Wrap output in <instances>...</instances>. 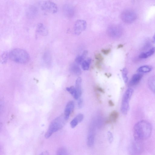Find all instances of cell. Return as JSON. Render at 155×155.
Here are the masks:
<instances>
[{"label":"cell","instance_id":"obj_23","mask_svg":"<svg viewBox=\"0 0 155 155\" xmlns=\"http://www.w3.org/2000/svg\"><path fill=\"white\" fill-rule=\"evenodd\" d=\"M128 72L127 69L124 68L122 71V74L124 81L125 83H127L128 80Z\"/></svg>","mask_w":155,"mask_h":155},{"label":"cell","instance_id":"obj_12","mask_svg":"<svg viewBox=\"0 0 155 155\" xmlns=\"http://www.w3.org/2000/svg\"><path fill=\"white\" fill-rule=\"evenodd\" d=\"M95 133L93 128L91 129L87 138V144L90 147L93 146L94 143Z\"/></svg>","mask_w":155,"mask_h":155},{"label":"cell","instance_id":"obj_19","mask_svg":"<svg viewBox=\"0 0 155 155\" xmlns=\"http://www.w3.org/2000/svg\"><path fill=\"white\" fill-rule=\"evenodd\" d=\"M81 79L80 77H79L76 81L75 88L78 94L79 97L81 96L82 94V90L81 89Z\"/></svg>","mask_w":155,"mask_h":155},{"label":"cell","instance_id":"obj_6","mask_svg":"<svg viewBox=\"0 0 155 155\" xmlns=\"http://www.w3.org/2000/svg\"><path fill=\"white\" fill-rule=\"evenodd\" d=\"M107 32L111 38H118L122 34L123 29L121 26L118 25H112L108 27Z\"/></svg>","mask_w":155,"mask_h":155},{"label":"cell","instance_id":"obj_32","mask_svg":"<svg viewBox=\"0 0 155 155\" xmlns=\"http://www.w3.org/2000/svg\"><path fill=\"white\" fill-rule=\"evenodd\" d=\"M101 52H102L105 55H107L109 54L111 52V49L109 48L107 49H103L101 50Z\"/></svg>","mask_w":155,"mask_h":155},{"label":"cell","instance_id":"obj_25","mask_svg":"<svg viewBox=\"0 0 155 155\" xmlns=\"http://www.w3.org/2000/svg\"><path fill=\"white\" fill-rule=\"evenodd\" d=\"M79 123L78 121L75 118L72 119L70 123V125L72 128H75Z\"/></svg>","mask_w":155,"mask_h":155},{"label":"cell","instance_id":"obj_34","mask_svg":"<svg viewBox=\"0 0 155 155\" xmlns=\"http://www.w3.org/2000/svg\"><path fill=\"white\" fill-rule=\"evenodd\" d=\"M109 105L111 107H113L115 106V104L111 100H109L108 101Z\"/></svg>","mask_w":155,"mask_h":155},{"label":"cell","instance_id":"obj_4","mask_svg":"<svg viewBox=\"0 0 155 155\" xmlns=\"http://www.w3.org/2000/svg\"><path fill=\"white\" fill-rule=\"evenodd\" d=\"M133 90L129 88L126 91L122 99L121 111L123 114L127 115L129 109V102L133 93Z\"/></svg>","mask_w":155,"mask_h":155},{"label":"cell","instance_id":"obj_21","mask_svg":"<svg viewBox=\"0 0 155 155\" xmlns=\"http://www.w3.org/2000/svg\"><path fill=\"white\" fill-rule=\"evenodd\" d=\"M152 70L151 67L149 66H144L140 67L137 72L140 73H146L151 72Z\"/></svg>","mask_w":155,"mask_h":155},{"label":"cell","instance_id":"obj_8","mask_svg":"<svg viewBox=\"0 0 155 155\" xmlns=\"http://www.w3.org/2000/svg\"><path fill=\"white\" fill-rule=\"evenodd\" d=\"M87 27L86 22L83 20H78L75 22L74 31L76 34L79 35L85 30Z\"/></svg>","mask_w":155,"mask_h":155},{"label":"cell","instance_id":"obj_5","mask_svg":"<svg viewBox=\"0 0 155 155\" xmlns=\"http://www.w3.org/2000/svg\"><path fill=\"white\" fill-rule=\"evenodd\" d=\"M137 15L134 12L127 10L124 11L121 15V18L125 23L128 24L132 23L137 19Z\"/></svg>","mask_w":155,"mask_h":155},{"label":"cell","instance_id":"obj_36","mask_svg":"<svg viewBox=\"0 0 155 155\" xmlns=\"http://www.w3.org/2000/svg\"><path fill=\"white\" fill-rule=\"evenodd\" d=\"M152 40L153 43H155V33L153 37Z\"/></svg>","mask_w":155,"mask_h":155},{"label":"cell","instance_id":"obj_31","mask_svg":"<svg viewBox=\"0 0 155 155\" xmlns=\"http://www.w3.org/2000/svg\"><path fill=\"white\" fill-rule=\"evenodd\" d=\"M95 91H99L100 93H105V91L103 89L101 88V87L99 86H96L95 87Z\"/></svg>","mask_w":155,"mask_h":155},{"label":"cell","instance_id":"obj_17","mask_svg":"<svg viewBox=\"0 0 155 155\" xmlns=\"http://www.w3.org/2000/svg\"><path fill=\"white\" fill-rule=\"evenodd\" d=\"M70 70L73 74L76 76H79L81 74V70L77 64H73L70 67Z\"/></svg>","mask_w":155,"mask_h":155},{"label":"cell","instance_id":"obj_16","mask_svg":"<svg viewBox=\"0 0 155 155\" xmlns=\"http://www.w3.org/2000/svg\"><path fill=\"white\" fill-rule=\"evenodd\" d=\"M66 90L69 92L75 99L78 100L80 98L77 93L75 87L74 86L67 87L66 88Z\"/></svg>","mask_w":155,"mask_h":155},{"label":"cell","instance_id":"obj_18","mask_svg":"<svg viewBox=\"0 0 155 155\" xmlns=\"http://www.w3.org/2000/svg\"><path fill=\"white\" fill-rule=\"evenodd\" d=\"M37 32L42 36H46L48 33L47 29L41 23L38 24L37 26Z\"/></svg>","mask_w":155,"mask_h":155},{"label":"cell","instance_id":"obj_33","mask_svg":"<svg viewBox=\"0 0 155 155\" xmlns=\"http://www.w3.org/2000/svg\"><path fill=\"white\" fill-rule=\"evenodd\" d=\"M101 63L100 62L96 61L95 63V66L98 69H100L101 68Z\"/></svg>","mask_w":155,"mask_h":155},{"label":"cell","instance_id":"obj_22","mask_svg":"<svg viewBox=\"0 0 155 155\" xmlns=\"http://www.w3.org/2000/svg\"><path fill=\"white\" fill-rule=\"evenodd\" d=\"M91 62V60L90 59H88L87 60L84 61L81 64L82 69L84 70H88Z\"/></svg>","mask_w":155,"mask_h":155},{"label":"cell","instance_id":"obj_28","mask_svg":"<svg viewBox=\"0 0 155 155\" xmlns=\"http://www.w3.org/2000/svg\"><path fill=\"white\" fill-rule=\"evenodd\" d=\"M75 118L78 121L79 123L83 121L84 119V116L82 114H79L76 116Z\"/></svg>","mask_w":155,"mask_h":155},{"label":"cell","instance_id":"obj_1","mask_svg":"<svg viewBox=\"0 0 155 155\" xmlns=\"http://www.w3.org/2000/svg\"><path fill=\"white\" fill-rule=\"evenodd\" d=\"M151 124L148 121L143 120L139 121L134 126L133 135L135 140L142 141L149 138L152 132Z\"/></svg>","mask_w":155,"mask_h":155},{"label":"cell","instance_id":"obj_35","mask_svg":"<svg viewBox=\"0 0 155 155\" xmlns=\"http://www.w3.org/2000/svg\"><path fill=\"white\" fill-rule=\"evenodd\" d=\"M96 98H97V99H98V100L100 101V95L99 94V93H96Z\"/></svg>","mask_w":155,"mask_h":155},{"label":"cell","instance_id":"obj_30","mask_svg":"<svg viewBox=\"0 0 155 155\" xmlns=\"http://www.w3.org/2000/svg\"><path fill=\"white\" fill-rule=\"evenodd\" d=\"M83 100L81 98H80L78 99V107L79 109H81L83 105Z\"/></svg>","mask_w":155,"mask_h":155},{"label":"cell","instance_id":"obj_10","mask_svg":"<svg viewBox=\"0 0 155 155\" xmlns=\"http://www.w3.org/2000/svg\"><path fill=\"white\" fill-rule=\"evenodd\" d=\"M74 103L72 101H70L66 105L64 114L65 118L66 121L69 119L71 114L74 109Z\"/></svg>","mask_w":155,"mask_h":155},{"label":"cell","instance_id":"obj_29","mask_svg":"<svg viewBox=\"0 0 155 155\" xmlns=\"http://www.w3.org/2000/svg\"><path fill=\"white\" fill-rule=\"evenodd\" d=\"M107 135L109 142L110 143H112L113 140V137L112 133L109 131L108 132Z\"/></svg>","mask_w":155,"mask_h":155},{"label":"cell","instance_id":"obj_7","mask_svg":"<svg viewBox=\"0 0 155 155\" xmlns=\"http://www.w3.org/2000/svg\"><path fill=\"white\" fill-rule=\"evenodd\" d=\"M42 8L43 10L51 14L55 13L58 11L56 5L50 1H47L43 3Z\"/></svg>","mask_w":155,"mask_h":155},{"label":"cell","instance_id":"obj_37","mask_svg":"<svg viewBox=\"0 0 155 155\" xmlns=\"http://www.w3.org/2000/svg\"><path fill=\"white\" fill-rule=\"evenodd\" d=\"M123 47V45H122L120 44V45H119L118 46V48H122Z\"/></svg>","mask_w":155,"mask_h":155},{"label":"cell","instance_id":"obj_14","mask_svg":"<svg viewBox=\"0 0 155 155\" xmlns=\"http://www.w3.org/2000/svg\"><path fill=\"white\" fill-rule=\"evenodd\" d=\"M155 52V47H153L148 51L140 54L139 58L142 59H145L153 55Z\"/></svg>","mask_w":155,"mask_h":155},{"label":"cell","instance_id":"obj_11","mask_svg":"<svg viewBox=\"0 0 155 155\" xmlns=\"http://www.w3.org/2000/svg\"><path fill=\"white\" fill-rule=\"evenodd\" d=\"M119 113L117 111H113L110 114L109 117L105 121V123L111 124L116 123L119 118Z\"/></svg>","mask_w":155,"mask_h":155},{"label":"cell","instance_id":"obj_15","mask_svg":"<svg viewBox=\"0 0 155 155\" xmlns=\"http://www.w3.org/2000/svg\"><path fill=\"white\" fill-rule=\"evenodd\" d=\"M148 85L150 90L155 93V76L149 78L148 80Z\"/></svg>","mask_w":155,"mask_h":155},{"label":"cell","instance_id":"obj_2","mask_svg":"<svg viewBox=\"0 0 155 155\" xmlns=\"http://www.w3.org/2000/svg\"><path fill=\"white\" fill-rule=\"evenodd\" d=\"M9 59L13 61L20 64H25L30 60V56L25 50L21 48H15L9 52Z\"/></svg>","mask_w":155,"mask_h":155},{"label":"cell","instance_id":"obj_26","mask_svg":"<svg viewBox=\"0 0 155 155\" xmlns=\"http://www.w3.org/2000/svg\"><path fill=\"white\" fill-rule=\"evenodd\" d=\"M95 58L96 61L101 62L104 60L103 57L100 53H97L95 55Z\"/></svg>","mask_w":155,"mask_h":155},{"label":"cell","instance_id":"obj_13","mask_svg":"<svg viewBox=\"0 0 155 155\" xmlns=\"http://www.w3.org/2000/svg\"><path fill=\"white\" fill-rule=\"evenodd\" d=\"M142 76V73L140 74V73L134 75L130 81V85L133 86L138 84L141 79Z\"/></svg>","mask_w":155,"mask_h":155},{"label":"cell","instance_id":"obj_24","mask_svg":"<svg viewBox=\"0 0 155 155\" xmlns=\"http://www.w3.org/2000/svg\"><path fill=\"white\" fill-rule=\"evenodd\" d=\"M57 153L58 155H66L67 154V152L65 148H62L58 150Z\"/></svg>","mask_w":155,"mask_h":155},{"label":"cell","instance_id":"obj_9","mask_svg":"<svg viewBox=\"0 0 155 155\" xmlns=\"http://www.w3.org/2000/svg\"><path fill=\"white\" fill-rule=\"evenodd\" d=\"M63 12L65 16L67 17H72L74 15L75 10L71 5L67 4L63 7Z\"/></svg>","mask_w":155,"mask_h":155},{"label":"cell","instance_id":"obj_3","mask_svg":"<svg viewBox=\"0 0 155 155\" xmlns=\"http://www.w3.org/2000/svg\"><path fill=\"white\" fill-rule=\"evenodd\" d=\"M66 121L64 115H61L53 120L45 134V138H49L53 133L62 129L65 125Z\"/></svg>","mask_w":155,"mask_h":155},{"label":"cell","instance_id":"obj_27","mask_svg":"<svg viewBox=\"0 0 155 155\" xmlns=\"http://www.w3.org/2000/svg\"><path fill=\"white\" fill-rule=\"evenodd\" d=\"M8 57H9L7 53H4L2 54L1 56V62L3 63L5 62L7 59Z\"/></svg>","mask_w":155,"mask_h":155},{"label":"cell","instance_id":"obj_20","mask_svg":"<svg viewBox=\"0 0 155 155\" xmlns=\"http://www.w3.org/2000/svg\"><path fill=\"white\" fill-rule=\"evenodd\" d=\"M87 54H88V51L85 50L83 52L81 55L77 57L75 60L76 64H81L84 61Z\"/></svg>","mask_w":155,"mask_h":155}]
</instances>
